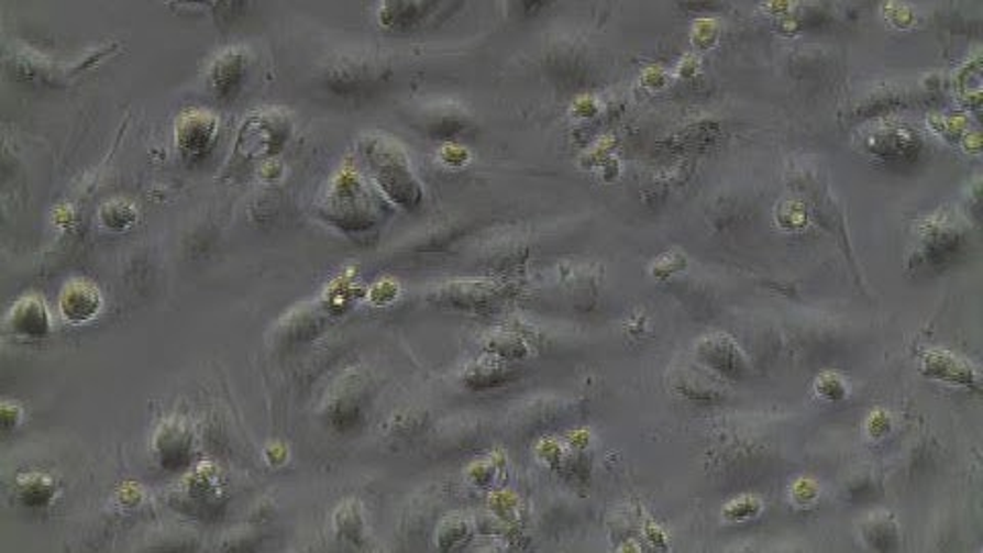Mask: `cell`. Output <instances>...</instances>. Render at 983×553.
Returning <instances> with one entry per match:
<instances>
[{
  "mask_svg": "<svg viewBox=\"0 0 983 553\" xmlns=\"http://www.w3.org/2000/svg\"><path fill=\"white\" fill-rule=\"evenodd\" d=\"M358 152L377 189L402 210H417L422 203V187L400 144L382 135H367L361 142Z\"/></svg>",
  "mask_w": 983,
  "mask_h": 553,
  "instance_id": "6da1fadb",
  "label": "cell"
},
{
  "mask_svg": "<svg viewBox=\"0 0 983 553\" xmlns=\"http://www.w3.org/2000/svg\"><path fill=\"white\" fill-rule=\"evenodd\" d=\"M382 206L355 170H343L332 180L322 213L341 230H369L379 220Z\"/></svg>",
  "mask_w": 983,
  "mask_h": 553,
  "instance_id": "7a4b0ae2",
  "label": "cell"
},
{
  "mask_svg": "<svg viewBox=\"0 0 983 553\" xmlns=\"http://www.w3.org/2000/svg\"><path fill=\"white\" fill-rule=\"evenodd\" d=\"M287 135H289V121L285 120L281 113L277 111L256 113L240 128L234 156L244 163L267 161L284 148Z\"/></svg>",
  "mask_w": 983,
  "mask_h": 553,
  "instance_id": "3957f363",
  "label": "cell"
},
{
  "mask_svg": "<svg viewBox=\"0 0 983 553\" xmlns=\"http://www.w3.org/2000/svg\"><path fill=\"white\" fill-rule=\"evenodd\" d=\"M216 135L218 120L203 109L187 111L177 121V144L189 156H203L216 144Z\"/></svg>",
  "mask_w": 983,
  "mask_h": 553,
  "instance_id": "277c9868",
  "label": "cell"
},
{
  "mask_svg": "<svg viewBox=\"0 0 983 553\" xmlns=\"http://www.w3.org/2000/svg\"><path fill=\"white\" fill-rule=\"evenodd\" d=\"M248 62L242 49H228L218 56L209 68V89L218 95V99L230 101L239 95L246 80Z\"/></svg>",
  "mask_w": 983,
  "mask_h": 553,
  "instance_id": "5b68a950",
  "label": "cell"
},
{
  "mask_svg": "<svg viewBox=\"0 0 983 553\" xmlns=\"http://www.w3.org/2000/svg\"><path fill=\"white\" fill-rule=\"evenodd\" d=\"M156 455L164 469L179 472L194 460V436L183 422H168L156 434Z\"/></svg>",
  "mask_w": 983,
  "mask_h": 553,
  "instance_id": "8992f818",
  "label": "cell"
},
{
  "mask_svg": "<svg viewBox=\"0 0 983 553\" xmlns=\"http://www.w3.org/2000/svg\"><path fill=\"white\" fill-rule=\"evenodd\" d=\"M4 324H7V330H11L16 336L31 339V341H44L49 336V330H52L44 301L35 296L19 299L15 306L9 310Z\"/></svg>",
  "mask_w": 983,
  "mask_h": 553,
  "instance_id": "52a82bcc",
  "label": "cell"
},
{
  "mask_svg": "<svg viewBox=\"0 0 983 553\" xmlns=\"http://www.w3.org/2000/svg\"><path fill=\"white\" fill-rule=\"evenodd\" d=\"M101 291L85 279L64 285L60 294V312L70 324H85L101 312Z\"/></svg>",
  "mask_w": 983,
  "mask_h": 553,
  "instance_id": "ba28073f",
  "label": "cell"
},
{
  "mask_svg": "<svg viewBox=\"0 0 983 553\" xmlns=\"http://www.w3.org/2000/svg\"><path fill=\"white\" fill-rule=\"evenodd\" d=\"M441 2H386L382 4V23L389 30H415Z\"/></svg>",
  "mask_w": 983,
  "mask_h": 553,
  "instance_id": "9c48e42d",
  "label": "cell"
},
{
  "mask_svg": "<svg viewBox=\"0 0 983 553\" xmlns=\"http://www.w3.org/2000/svg\"><path fill=\"white\" fill-rule=\"evenodd\" d=\"M377 78H379V73L373 70L369 64H344L343 68L334 70L330 82L339 92L349 95V92H358L365 87H372Z\"/></svg>",
  "mask_w": 983,
  "mask_h": 553,
  "instance_id": "30bf717a",
  "label": "cell"
},
{
  "mask_svg": "<svg viewBox=\"0 0 983 553\" xmlns=\"http://www.w3.org/2000/svg\"><path fill=\"white\" fill-rule=\"evenodd\" d=\"M19 496L27 507H45L54 496V482L45 476H30L19 484Z\"/></svg>",
  "mask_w": 983,
  "mask_h": 553,
  "instance_id": "8fae6325",
  "label": "cell"
},
{
  "mask_svg": "<svg viewBox=\"0 0 983 553\" xmlns=\"http://www.w3.org/2000/svg\"><path fill=\"white\" fill-rule=\"evenodd\" d=\"M134 208L123 201H111L101 210V222L109 230H128L130 225L134 224Z\"/></svg>",
  "mask_w": 983,
  "mask_h": 553,
  "instance_id": "7c38bea8",
  "label": "cell"
}]
</instances>
